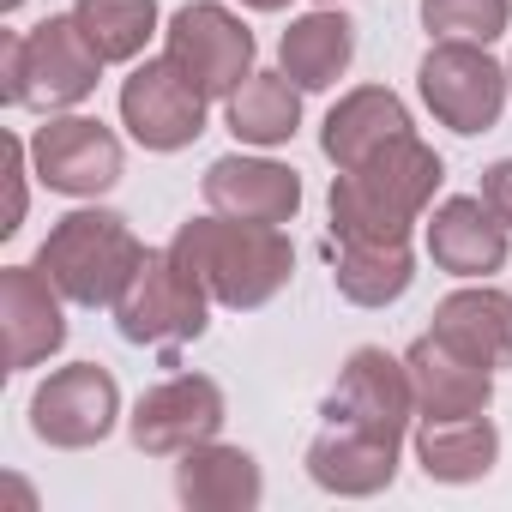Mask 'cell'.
<instances>
[{
	"label": "cell",
	"instance_id": "83f0119b",
	"mask_svg": "<svg viewBox=\"0 0 512 512\" xmlns=\"http://www.w3.org/2000/svg\"><path fill=\"white\" fill-rule=\"evenodd\" d=\"M482 199H488V211L512 229V157H494L488 169H482V187H476Z\"/></svg>",
	"mask_w": 512,
	"mask_h": 512
},
{
	"label": "cell",
	"instance_id": "3957f363",
	"mask_svg": "<svg viewBox=\"0 0 512 512\" xmlns=\"http://www.w3.org/2000/svg\"><path fill=\"white\" fill-rule=\"evenodd\" d=\"M103 67L109 61L91 49L73 13H49L31 31H0V103L7 109H79L103 85Z\"/></svg>",
	"mask_w": 512,
	"mask_h": 512
},
{
	"label": "cell",
	"instance_id": "2e32d148",
	"mask_svg": "<svg viewBox=\"0 0 512 512\" xmlns=\"http://www.w3.org/2000/svg\"><path fill=\"white\" fill-rule=\"evenodd\" d=\"M398 452H404V440L326 422L308 446V476H314V488H326L338 500H374L398 482Z\"/></svg>",
	"mask_w": 512,
	"mask_h": 512
},
{
	"label": "cell",
	"instance_id": "6da1fadb",
	"mask_svg": "<svg viewBox=\"0 0 512 512\" xmlns=\"http://www.w3.org/2000/svg\"><path fill=\"white\" fill-rule=\"evenodd\" d=\"M446 181V163L428 139L404 133L386 151H374L356 169L332 175V241L338 247H386L410 241V229L428 217L434 193Z\"/></svg>",
	"mask_w": 512,
	"mask_h": 512
},
{
	"label": "cell",
	"instance_id": "7402d4cb",
	"mask_svg": "<svg viewBox=\"0 0 512 512\" xmlns=\"http://www.w3.org/2000/svg\"><path fill=\"white\" fill-rule=\"evenodd\" d=\"M356 61V19L338 7H314L302 19H290V31L278 37V67L302 85V91H332Z\"/></svg>",
	"mask_w": 512,
	"mask_h": 512
},
{
	"label": "cell",
	"instance_id": "52a82bcc",
	"mask_svg": "<svg viewBox=\"0 0 512 512\" xmlns=\"http://www.w3.org/2000/svg\"><path fill=\"white\" fill-rule=\"evenodd\" d=\"M163 55L193 79V91L205 103H229L253 73V55H260V43H253L247 19L229 13L223 0H187V7L169 13L163 25Z\"/></svg>",
	"mask_w": 512,
	"mask_h": 512
},
{
	"label": "cell",
	"instance_id": "7c38bea8",
	"mask_svg": "<svg viewBox=\"0 0 512 512\" xmlns=\"http://www.w3.org/2000/svg\"><path fill=\"white\" fill-rule=\"evenodd\" d=\"M223 416H229V404H223V386L211 374H169L151 392H139L127 434L145 458H181V452L217 440Z\"/></svg>",
	"mask_w": 512,
	"mask_h": 512
},
{
	"label": "cell",
	"instance_id": "30bf717a",
	"mask_svg": "<svg viewBox=\"0 0 512 512\" xmlns=\"http://www.w3.org/2000/svg\"><path fill=\"white\" fill-rule=\"evenodd\" d=\"M320 416L338 422V428H368V434L404 440L410 422H416V386H410L404 356H386L380 344L350 350L326 404H320Z\"/></svg>",
	"mask_w": 512,
	"mask_h": 512
},
{
	"label": "cell",
	"instance_id": "ba28073f",
	"mask_svg": "<svg viewBox=\"0 0 512 512\" xmlns=\"http://www.w3.org/2000/svg\"><path fill=\"white\" fill-rule=\"evenodd\" d=\"M31 169L61 199H103L121 181L127 151L115 127H103L97 115L61 109V115H43V127L31 133Z\"/></svg>",
	"mask_w": 512,
	"mask_h": 512
},
{
	"label": "cell",
	"instance_id": "4dcf8cb0",
	"mask_svg": "<svg viewBox=\"0 0 512 512\" xmlns=\"http://www.w3.org/2000/svg\"><path fill=\"white\" fill-rule=\"evenodd\" d=\"M314 7H338V0H314Z\"/></svg>",
	"mask_w": 512,
	"mask_h": 512
},
{
	"label": "cell",
	"instance_id": "ffe728a7",
	"mask_svg": "<svg viewBox=\"0 0 512 512\" xmlns=\"http://www.w3.org/2000/svg\"><path fill=\"white\" fill-rule=\"evenodd\" d=\"M434 338H446L458 356H470V362H482V368H512V296L506 290H494L488 278H476V284H464V290H452V296H440L434 302V326H428Z\"/></svg>",
	"mask_w": 512,
	"mask_h": 512
},
{
	"label": "cell",
	"instance_id": "7a4b0ae2",
	"mask_svg": "<svg viewBox=\"0 0 512 512\" xmlns=\"http://www.w3.org/2000/svg\"><path fill=\"white\" fill-rule=\"evenodd\" d=\"M169 247L205 284V296L217 308H235V314L278 302L296 278V247H290L284 223H247V217L205 211V217H187Z\"/></svg>",
	"mask_w": 512,
	"mask_h": 512
},
{
	"label": "cell",
	"instance_id": "f546056e",
	"mask_svg": "<svg viewBox=\"0 0 512 512\" xmlns=\"http://www.w3.org/2000/svg\"><path fill=\"white\" fill-rule=\"evenodd\" d=\"M25 7V0H0V13H19Z\"/></svg>",
	"mask_w": 512,
	"mask_h": 512
},
{
	"label": "cell",
	"instance_id": "f1b7e54d",
	"mask_svg": "<svg viewBox=\"0 0 512 512\" xmlns=\"http://www.w3.org/2000/svg\"><path fill=\"white\" fill-rule=\"evenodd\" d=\"M241 7H247V13H284L290 0H241Z\"/></svg>",
	"mask_w": 512,
	"mask_h": 512
},
{
	"label": "cell",
	"instance_id": "5b68a950",
	"mask_svg": "<svg viewBox=\"0 0 512 512\" xmlns=\"http://www.w3.org/2000/svg\"><path fill=\"white\" fill-rule=\"evenodd\" d=\"M211 296L205 284L175 260V247H145V260L133 272V284L115 302V326L127 344L139 350H181L193 338H205L211 326Z\"/></svg>",
	"mask_w": 512,
	"mask_h": 512
},
{
	"label": "cell",
	"instance_id": "1f68e13d",
	"mask_svg": "<svg viewBox=\"0 0 512 512\" xmlns=\"http://www.w3.org/2000/svg\"><path fill=\"white\" fill-rule=\"evenodd\" d=\"M506 85H512V61H506Z\"/></svg>",
	"mask_w": 512,
	"mask_h": 512
},
{
	"label": "cell",
	"instance_id": "277c9868",
	"mask_svg": "<svg viewBox=\"0 0 512 512\" xmlns=\"http://www.w3.org/2000/svg\"><path fill=\"white\" fill-rule=\"evenodd\" d=\"M139 260H145V241L109 205H79V211L55 217V229L37 247V272L73 308H115L121 290L133 284Z\"/></svg>",
	"mask_w": 512,
	"mask_h": 512
},
{
	"label": "cell",
	"instance_id": "44dd1931",
	"mask_svg": "<svg viewBox=\"0 0 512 512\" xmlns=\"http://www.w3.org/2000/svg\"><path fill=\"white\" fill-rule=\"evenodd\" d=\"M416 464L440 488H470L500 464V428L488 422V410L446 416V422H416Z\"/></svg>",
	"mask_w": 512,
	"mask_h": 512
},
{
	"label": "cell",
	"instance_id": "484cf974",
	"mask_svg": "<svg viewBox=\"0 0 512 512\" xmlns=\"http://www.w3.org/2000/svg\"><path fill=\"white\" fill-rule=\"evenodd\" d=\"M422 31L428 37H464V43H494L512 25V0H422Z\"/></svg>",
	"mask_w": 512,
	"mask_h": 512
},
{
	"label": "cell",
	"instance_id": "603a6c76",
	"mask_svg": "<svg viewBox=\"0 0 512 512\" xmlns=\"http://www.w3.org/2000/svg\"><path fill=\"white\" fill-rule=\"evenodd\" d=\"M302 85L278 67V73H253L229 103H223V121L235 133V145H253V151H278L296 139L302 127Z\"/></svg>",
	"mask_w": 512,
	"mask_h": 512
},
{
	"label": "cell",
	"instance_id": "ac0fdd59",
	"mask_svg": "<svg viewBox=\"0 0 512 512\" xmlns=\"http://www.w3.org/2000/svg\"><path fill=\"white\" fill-rule=\"evenodd\" d=\"M404 133H416L404 97H398L392 85H356V91H344V97L326 109V121H320V151H326L332 169H356V163H368L374 151H386V145L404 139Z\"/></svg>",
	"mask_w": 512,
	"mask_h": 512
},
{
	"label": "cell",
	"instance_id": "e0dca14e",
	"mask_svg": "<svg viewBox=\"0 0 512 512\" xmlns=\"http://www.w3.org/2000/svg\"><path fill=\"white\" fill-rule=\"evenodd\" d=\"M410 386H416V422H446V416H476L494 404V368L458 356L446 338L422 332L404 350Z\"/></svg>",
	"mask_w": 512,
	"mask_h": 512
},
{
	"label": "cell",
	"instance_id": "9a60e30c",
	"mask_svg": "<svg viewBox=\"0 0 512 512\" xmlns=\"http://www.w3.org/2000/svg\"><path fill=\"white\" fill-rule=\"evenodd\" d=\"M0 332H7V368H43L61 344H67V296L31 266H7L0 272Z\"/></svg>",
	"mask_w": 512,
	"mask_h": 512
},
{
	"label": "cell",
	"instance_id": "cb8c5ba5",
	"mask_svg": "<svg viewBox=\"0 0 512 512\" xmlns=\"http://www.w3.org/2000/svg\"><path fill=\"white\" fill-rule=\"evenodd\" d=\"M332 284L350 308H392L404 302V290L416 284V253L410 241H386V247H338Z\"/></svg>",
	"mask_w": 512,
	"mask_h": 512
},
{
	"label": "cell",
	"instance_id": "4fadbf2b",
	"mask_svg": "<svg viewBox=\"0 0 512 512\" xmlns=\"http://www.w3.org/2000/svg\"><path fill=\"white\" fill-rule=\"evenodd\" d=\"M422 241H428L434 272L464 278V284L506 272V253H512V229L488 211L482 193H452V199L428 205V217H422Z\"/></svg>",
	"mask_w": 512,
	"mask_h": 512
},
{
	"label": "cell",
	"instance_id": "d4e9b609",
	"mask_svg": "<svg viewBox=\"0 0 512 512\" xmlns=\"http://www.w3.org/2000/svg\"><path fill=\"white\" fill-rule=\"evenodd\" d=\"M67 13L79 19V31L91 37V49L109 67H133L145 55V43L163 31L157 0H73Z\"/></svg>",
	"mask_w": 512,
	"mask_h": 512
},
{
	"label": "cell",
	"instance_id": "4316f807",
	"mask_svg": "<svg viewBox=\"0 0 512 512\" xmlns=\"http://www.w3.org/2000/svg\"><path fill=\"white\" fill-rule=\"evenodd\" d=\"M7 175H13V205H7V223H0V229H19L25 223V205H31V139H7Z\"/></svg>",
	"mask_w": 512,
	"mask_h": 512
},
{
	"label": "cell",
	"instance_id": "9c48e42d",
	"mask_svg": "<svg viewBox=\"0 0 512 512\" xmlns=\"http://www.w3.org/2000/svg\"><path fill=\"white\" fill-rule=\"evenodd\" d=\"M121 422V386L97 362H67L31 392V434L55 452L103 446Z\"/></svg>",
	"mask_w": 512,
	"mask_h": 512
},
{
	"label": "cell",
	"instance_id": "d6986e66",
	"mask_svg": "<svg viewBox=\"0 0 512 512\" xmlns=\"http://www.w3.org/2000/svg\"><path fill=\"white\" fill-rule=\"evenodd\" d=\"M175 500L187 512H253L266 500V470L247 446L205 440L175 458Z\"/></svg>",
	"mask_w": 512,
	"mask_h": 512
},
{
	"label": "cell",
	"instance_id": "5bb4252c",
	"mask_svg": "<svg viewBox=\"0 0 512 512\" xmlns=\"http://www.w3.org/2000/svg\"><path fill=\"white\" fill-rule=\"evenodd\" d=\"M205 205L223 217H247V223H296L302 211V175L266 151H229L205 169L199 181Z\"/></svg>",
	"mask_w": 512,
	"mask_h": 512
},
{
	"label": "cell",
	"instance_id": "8fae6325",
	"mask_svg": "<svg viewBox=\"0 0 512 512\" xmlns=\"http://www.w3.org/2000/svg\"><path fill=\"white\" fill-rule=\"evenodd\" d=\"M205 97L193 91V79L157 55V61H133V73L121 79V127L133 133V145L169 157V151H187L199 133H205Z\"/></svg>",
	"mask_w": 512,
	"mask_h": 512
},
{
	"label": "cell",
	"instance_id": "8992f818",
	"mask_svg": "<svg viewBox=\"0 0 512 512\" xmlns=\"http://www.w3.org/2000/svg\"><path fill=\"white\" fill-rule=\"evenodd\" d=\"M416 97L440 127H452L458 139H476L500 121L512 85H506V67L488 55V43L434 37L422 67H416Z\"/></svg>",
	"mask_w": 512,
	"mask_h": 512
}]
</instances>
